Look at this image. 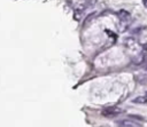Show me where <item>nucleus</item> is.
I'll list each match as a JSON object with an SVG mask.
<instances>
[{
    "label": "nucleus",
    "instance_id": "f257e3e1",
    "mask_svg": "<svg viewBox=\"0 0 147 127\" xmlns=\"http://www.w3.org/2000/svg\"><path fill=\"white\" fill-rule=\"evenodd\" d=\"M122 112H123L122 109H119L117 106H110V108H106L102 111V114L108 118H114V117H117L118 114H121Z\"/></svg>",
    "mask_w": 147,
    "mask_h": 127
},
{
    "label": "nucleus",
    "instance_id": "f03ea898",
    "mask_svg": "<svg viewBox=\"0 0 147 127\" xmlns=\"http://www.w3.org/2000/svg\"><path fill=\"white\" fill-rule=\"evenodd\" d=\"M117 127H142L141 124H139L136 120H130V119H122L116 122Z\"/></svg>",
    "mask_w": 147,
    "mask_h": 127
},
{
    "label": "nucleus",
    "instance_id": "7ed1b4c3",
    "mask_svg": "<svg viewBox=\"0 0 147 127\" xmlns=\"http://www.w3.org/2000/svg\"><path fill=\"white\" fill-rule=\"evenodd\" d=\"M117 16H118V18H119L122 22H124V23H127V22L131 19L130 13H129L127 10H124V9L119 10V11L117 13Z\"/></svg>",
    "mask_w": 147,
    "mask_h": 127
},
{
    "label": "nucleus",
    "instance_id": "20e7f679",
    "mask_svg": "<svg viewBox=\"0 0 147 127\" xmlns=\"http://www.w3.org/2000/svg\"><path fill=\"white\" fill-rule=\"evenodd\" d=\"M136 80L139 85H146L147 84V73H138L136 76Z\"/></svg>",
    "mask_w": 147,
    "mask_h": 127
},
{
    "label": "nucleus",
    "instance_id": "39448f33",
    "mask_svg": "<svg viewBox=\"0 0 147 127\" xmlns=\"http://www.w3.org/2000/svg\"><path fill=\"white\" fill-rule=\"evenodd\" d=\"M133 103L136 104H146L147 103V95H144V96H138L136 98H133L132 101Z\"/></svg>",
    "mask_w": 147,
    "mask_h": 127
},
{
    "label": "nucleus",
    "instance_id": "423d86ee",
    "mask_svg": "<svg viewBox=\"0 0 147 127\" xmlns=\"http://www.w3.org/2000/svg\"><path fill=\"white\" fill-rule=\"evenodd\" d=\"M144 5L147 7V0H144Z\"/></svg>",
    "mask_w": 147,
    "mask_h": 127
},
{
    "label": "nucleus",
    "instance_id": "0eeeda50",
    "mask_svg": "<svg viewBox=\"0 0 147 127\" xmlns=\"http://www.w3.org/2000/svg\"><path fill=\"white\" fill-rule=\"evenodd\" d=\"M145 69H146V70H147V62H146V63H145Z\"/></svg>",
    "mask_w": 147,
    "mask_h": 127
}]
</instances>
